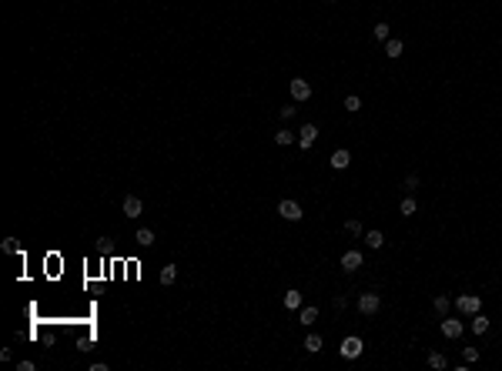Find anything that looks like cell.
Here are the masks:
<instances>
[{"mask_svg":"<svg viewBox=\"0 0 502 371\" xmlns=\"http://www.w3.org/2000/svg\"><path fill=\"white\" fill-rule=\"evenodd\" d=\"M315 137H318V127H315V124H305V127L298 130V144H301V148H312V144H315Z\"/></svg>","mask_w":502,"mask_h":371,"instance_id":"obj_8","label":"cell"},{"mask_svg":"<svg viewBox=\"0 0 502 371\" xmlns=\"http://www.w3.org/2000/svg\"><path fill=\"white\" fill-rule=\"evenodd\" d=\"M472 331H476V334H485V331H489V318L476 311V315H472Z\"/></svg>","mask_w":502,"mask_h":371,"instance_id":"obj_15","label":"cell"},{"mask_svg":"<svg viewBox=\"0 0 502 371\" xmlns=\"http://www.w3.org/2000/svg\"><path fill=\"white\" fill-rule=\"evenodd\" d=\"M462 331H465L462 321H455V318H446V321H442V334H446V338H462Z\"/></svg>","mask_w":502,"mask_h":371,"instance_id":"obj_7","label":"cell"},{"mask_svg":"<svg viewBox=\"0 0 502 371\" xmlns=\"http://www.w3.org/2000/svg\"><path fill=\"white\" fill-rule=\"evenodd\" d=\"M345 231H348V234H362V221H355V218L345 221Z\"/></svg>","mask_w":502,"mask_h":371,"instance_id":"obj_26","label":"cell"},{"mask_svg":"<svg viewBox=\"0 0 502 371\" xmlns=\"http://www.w3.org/2000/svg\"><path fill=\"white\" fill-rule=\"evenodd\" d=\"M389 34H392L389 24H375V37H378V40H389Z\"/></svg>","mask_w":502,"mask_h":371,"instance_id":"obj_25","label":"cell"},{"mask_svg":"<svg viewBox=\"0 0 502 371\" xmlns=\"http://www.w3.org/2000/svg\"><path fill=\"white\" fill-rule=\"evenodd\" d=\"M405 187L415 191V187H419V174H409V177H405Z\"/></svg>","mask_w":502,"mask_h":371,"instance_id":"obj_30","label":"cell"},{"mask_svg":"<svg viewBox=\"0 0 502 371\" xmlns=\"http://www.w3.org/2000/svg\"><path fill=\"white\" fill-rule=\"evenodd\" d=\"M291 141H295V134H291V130H278V134H275V144H278V148H288Z\"/></svg>","mask_w":502,"mask_h":371,"instance_id":"obj_19","label":"cell"},{"mask_svg":"<svg viewBox=\"0 0 502 371\" xmlns=\"http://www.w3.org/2000/svg\"><path fill=\"white\" fill-rule=\"evenodd\" d=\"M362 348H365L362 338H345V341H342V358H358Z\"/></svg>","mask_w":502,"mask_h":371,"instance_id":"obj_6","label":"cell"},{"mask_svg":"<svg viewBox=\"0 0 502 371\" xmlns=\"http://www.w3.org/2000/svg\"><path fill=\"white\" fill-rule=\"evenodd\" d=\"M121 211H124L128 218H141V211H144V201H141L137 194H128V198H124V204H121Z\"/></svg>","mask_w":502,"mask_h":371,"instance_id":"obj_4","label":"cell"},{"mask_svg":"<svg viewBox=\"0 0 502 371\" xmlns=\"http://www.w3.org/2000/svg\"><path fill=\"white\" fill-rule=\"evenodd\" d=\"M318 321V308H301V324H315Z\"/></svg>","mask_w":502,"mask_h":371,"instance_id":"obj_20","label":"cell"},{"mask_svg":"<svg viewBox=\"0 0 502 371\" xmlns=\"http://www.w3.org/2000/svg\"><path fill=\"white\" fill-rule=\"evenodd\" d=\"M342 268L345 271H358L362 268V251H345L342 254Z\"/></svg>","mask_w":502,"mask_h":371,"instance_id":"obj_9","label":"cell"},{"mask_svg":"<svg viewBox=\"0 0 502 371\" xmlns=\"http://www.w3.org/2000/svg\"><path fill=\"white\" fill-rule=\"evenodd\" d=\"M0 247H3L7 254H17V251H20V244L14 241V238H3V244H0Z\"/></svg>","mask_w":502,"mask_h":371,"instance_id":"obj_24","label":"cell"},{"mask_svg":"<svg viewBox=\"0 0 502 371\" xmlns=\"http://www.w3.org/2000/svg\"><path fill=\"white\" fill-rule=\"evenodd\" d=\"M134 241L141 244V247H151V244H154V231H151V227H141V231L134 234Z\"/></svg>","mask_w":502,"mask_h":371,"instance_id":"obj_13","label":"cell"},{"mask_svg":"<svg viewBox=\"0 0 502 371\" xmlns=\"http://www.w3.org/2000/svg\"><path fill=\"white\" fill-rule=\"evenodd\" d=\"M455 308H459L462 315H476V311L482 308V301H479V295H462L459 301H455Z\"/></svg>","mask_w":502,"mask_h":371,"instance_id":"obj_3","label":"cell"},{"mask_svg":"<svg viewBox=\"0 0 502 371\" xmlns=\"http://www.w3.org/2000/svg\"><path fill=\"white\" fill-rule=\"evenodd\" d=\"M402 50H405V44H402V40H398V37H395V40H385V57H392V60H395V57H402Z\"/></svg>","mask_w":502,"mask_h":371,"instance_id":"obj_11","label":"cell"},{"mask_svg":"<svg viewBox=\"0 0 502 371\" xmlns=\"http://www.w3.org/2000/svg\"><path fill=\"white\" fill-rule=\"evenodd\" d=\"M291 97H295V100H308V97H312V84H308L305 77H295V80H291Z\"/></svg>","mask_w":502,"mask_h":371,"instance_id":"obj_5","label":"cell"},{"mask_svg":"<svg viewBox=\"0 0 502 371\" xmlns=\"http://www.w3.org/2000/svg\"><path fill=\"white\" fill-rule=\"evenodd\" d=\"M345 304H348V301H345V295H335L332 297V308H335V311H345Z\"/></svg>","mask_w":502,"mask_h":371,"instance_id":"obj_27","label":"cell"},{"mask_svg":"<svg viewBox=\"0 0 502 371\" xmlns=\"http://www.w3.org/2000/svg\"><path fill=\"white\" fill-rule=\"evenodd\" d=\"M398 211H402V214H405V218H412V214H415V211H419V204H415V201H412V198H405V201H402V204H398Z\"/></svg>","mask_w":502,"mask_h":371,"instance_id":"obj_21","label":"cell"},{"mask_svg":"<svg viewBox=\"0 0 502 371\" xmlns=\"http://www.w3.org/2000/svg\"><path fill=\"white\" fill-rule=\"evenodd\" d=\"M462 358L469 361V365H472V361H479V348H465V351H462Z\"/></svg>","mask_w":502,"mask_h":371,"instance_id":"obj_28","label":"cell"},{"mask_svg":"<svg viewBox=\"0 0 502 371\" xmlns=\"http://www.w3.org/2000/svg\"><path fill=\"white\" fill-rule=\"evenodd\" d=\"M305 351H312V354L321 351V338H318V334H308V338H305Z\"/></svg>","mask_w":502,"mask_h":371,"instance_id":"obj_18","label":"cell"},{"mask_svg":"<svg viewBox=\"0 0 502 371\" xmlns=\"http://www.w3.org/2000/svg\"><path fill=\"white\" fill-rule=\"evenodd\" d=\"M328 164H332L335 171H345V167L352 164V154H348V150H345V148H342V150H335V154H332V161H328Z\"/></svg>","mask_w":502,"mask_h":371,"instance_id":"obj_10","label":"cell"},{"mask_svg":"<svg viewBox=\"0 0 502 371\" xmlns=\"http://www.w3.org/2000/svg\"><path fill=\"white\" fill-rule=\"evenodd\" d=\"M295 111H298V107H281V121H291V117H295Z\"/></svg>","mask_w":502,"mask_h":371,"instance_id":"obj_29","label":"cell"},{"mask_svg":"<svg viewBox=\"0 0 502 371\" xmlns=\"http://www.w3.org/2000/svg\"><path fill=\"white\" fill-rule=\"evenodd\" d=\"M432 304H435V311H439V315H449V297L446 295H439Z\"/></svg>","mask_w":502,"mask_h":371,"instance_id":"obj_23","label":"cell"},{"mask_svg":"<svg viewBox=\"0 0 502 371\" xmlns=\"http://www.w3.org/2000/svg\"><path fill=\"white\" fill-rule=\"evenodd\" d=\"M365 241H369V247H372V251H378V247L385 244V234H382V231H369V238H365Z\"/></svg>","mask_w":502,"mask_h":371,"instance_id":"obj_17","label":"cell"},{"mask_svg":"<svg viewBox=\"0 0 502 371\" xmlns=\"http://www.w3.org/2000/svg\"><path fill=\"white\" fill-rule=\"evenodd\" d=\"M428 368L446 371V368H449V358H446V354H439V351H432V354H428Z\"/></svg>","mask_w":502,"mask_h":371,"instance_id":"obj_12","label":"cell"},{"mask_svg":"<svg viewBox=\"0 0 502 371\" xmlns=\"http://www.w3.org/2000/svg\"><path fill=\"white\" fill-rule=\"evenodd\" d=\"M345 111H348V114H355V111H362V100H358V97H355V94H348V97H345Z\"/></svg>","mask_w":502,"mask_h":371,"instance_id":"obj_22","label":"cell"},{"mask_svg":"<svg viewBox=\"0 0 502 371\" xmlns=\"http://www.w3.org/2000/svg\"><path fill=\"white\" fill-rule=\"evenodd\" d=\"M281 301H285V308H288V311H295V308H301V295H298V291H288V295L281 297Z\"/></svg>","mask_w":502,"mask_h":371,"instance_id":"obj_16","label":"cell"},{"mask_svg":"<svg viewBox=\"0 0 502 371\" xmlns=\"http://www.w3.org/2000/svg\"><path fill=\"white\" fill-rule=\"evenodd\" d=\"M178 281V264H164L161 268V284H174Z\"/></svg>","mask_w":502,"mask_h":371,"instance_id":"obj_14","label":"cell"},{"mask_svg":"<svg viewBox=\"0 0 502 371\" xmlns=\"http://www.w3.org/2000/svg\"><path fill=\"white\" fill-rule=\"evenodd\" d=\"M328 3H332V0H328Z\"/></svg>","mask_w":502,"mask_h":371,"instance_id":"obj_31","label":"cell"},{"mask_svg":"<svg viewBox=\"0 0 502 371\" xmlns=\"http://www.w3.org/2000/svg\"><path fill=\"white\" fill-rule=\"evenodd\" d=\"M278 214L285 218V221H301V207H298V201H278Z\"/></svg>","mask_w":502,"mask_h":371,"instance_id":"obj_2","label":"cell"},{"mask_svg":"<svg viewBox=\"0 0 502 371\" xmlns=\"http://www.w3.org/2000/svg\"><path fill=\"white\" fill-rule=\"evenodd\" d=\"M382 308V297L375 295V291H365V295H358V311L362 315H375Z\"/></svg>","mask_w":502,"mask_h":371,"instance_id":"obj_1","label":"cell"}]
</instances>
